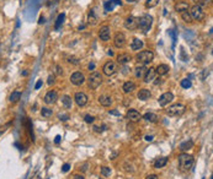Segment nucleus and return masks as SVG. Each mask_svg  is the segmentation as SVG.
I'll return each instance as SVG.
<instances>
[{
	"label": "nucleus",
	"mask_w": 213,
	"mask_h": 179,
	"mask_svg": "<svg viewBox=\"0 0 213 179\" xmlns=\"http://www.w3.org/2000/svg\"><path fill=\"white\" fill-rule=\"evenodd\" d=\"M186 111V107L184 104H181V103H175V104H172L169 107L168 109V114L171 115V117H180L185 113Z\"/></svg>",
	"instance_id": "obj_5"
},
{
	"label": "nucleus",
	"mask_w": 213,
	"mask_h": 179,
	"mask_svg": "<svg viewBox=\"0 0 213 179\" xmlns=\"http://www.w3.org/2000/svg\"><path fill=\"white\" fill-rule=\"evenodd\" d=\"M74 101L75 103L79 106V107H84L88 104V101H89V98L88 96L84 93V92H76L74 95Z\"/></svg>",
	"instance_id": "obj_12"
},
{
	"label": "nucleus",
	"mask_w": 213,
	"mask_h": 179,
	"mask_svg": "<svg viewBox=\"0 0 213 179\" xmlns=\"http://www.w3.org/2000/svg\"><path fill=\"white\" fill-rule=\"evenodd\" d=\"M101 174H102L104 177H110L111 175V169L108 167H102L101 168Z\"/></svg>",
	"instance_id": "obj_36"
},
{
	"label": "nucleus",
	"mask_w": 213,
	"mask_h": 179,
	"mask_svg": "<svg viewBox=\"0 0 213 179\" xmlns=\"http://www.w3.org/2000/svg\"><path fill=\"white\" fill-rule=\"evenodd\" d=\"M145 71H147L145 65H139V66H136V67H134V75H136V77H138V78L143 77L144 74H145Z\"/></svg>",
	"instance_id": "obj_24"
},
{
	"label": "nucleus",
	"mask_w": 213,
	"mask_h": 179,
	"mask_svg": "<svg viewBox=\"0 0 213 179\" xmlns=\"http://www.w3.org/2000/svg\"><path fill=\"white\" fill-rule=\"evenodd\" d=\"M151 25H153V17H151L150 15H144V16H142L140 18H138V25L137 27L140 29L142 32H148Z\"/></svg>",
	"instance_id": "obj_3"
},
{
	"label": "nucleus",
	"mask_w": 213,
	"mask_h": 179,
	"mask_svg": "<svg viewBox=\"0 0 213 179\" xmlns=\"http://www.w3.org/2000/svg\"><path fill=\"white\" fill-rule=\"evenodd\" d=\"M54 82H56V77H54V75L52 74V75H49L48 76V81H47V84L48 85H54Z\"/></svg>",
	"instance_id": "obj_41"
},
{
	"label": "nucleus",
	"mask_w": 213,
	"mask_h": 179,
	"mask_svg": "<svg viewBox=\"0 0 213 179\" xmlns=\"http://www.w3.org/2000/svg\"><path fill=\"white\" fill-rule=\"evenodd\" d=\"M196 3H198L197 5L202 6V5H206V4H208V0H196Z\"/></svg>",
	"instance_id": "obj_45"
},
{
	"label": "nucleus",
	"mask_w": 213,
	"mask_h": 179,
	"mask_svg": "<svg viewBox=\"0 0 213 179\" xmlns=\"http://www.w3.org/2000/svg\"><path fill=\"white\" fill-rule=\"evenodd\" d=\"M172 99H174V95H172L171 92H165V93H163L159 97L158 102H159V104L161 107H165V106H168L172 101Z\"/></svg>",
	"instance_id": "obj_13"
},
{
	"label": "nucleus",
	"mask_w": 213,
	"mask_h": 179,
	"mask_svg": "<svg viewBox=\"0 0 213 179\" xmlns=\"http://www.w3.org/2000/svg\"><path fill=\"white\" fill-rule=\"evenodd\" d=\"M39 23H45V18L43 17H39V21H38Z\"/></svg>",
	"instance_id": "obj_54"
},
{
	"label": "nucleus",
	"mask_w": 213,
	"mask_h": 179,
	"mask_svg": "<svg viewBox=\"0 0 213 179\" xmlns=\"http://www.w3.org/2000/svg\"><path fill=\"white\" fill-rule=\"evenodd\" d=\"M145 179H158V175H155V174H149Z\"/></svg>",
	"instance_id": "obj_48"
},
{
	"label": "nucleus",
	"mask_w": 213,
	"mask_h": 179,
	"mask_svg": "<svg viewBox=\"0 0 213 179\" xmlns=\"http://www.w3.org/2000/svg\"><path fill=\"white\" fill-rule=\"evenodd\" d=\"M58 99V93L57 91H54V90H50V91H48L46 95H45V98L43 101L46 104H54L57 102Z\"/></svg>",
	"instance_id": "obj_10"
},
{
	"label": "nucleus",
	"mask_w": 213,
	"mask_h": 179,
	"mask_svg": "<svg viewBox=\"0 0 213 179\" xmlns=\"http://www.w3.org/2000/svg\"><path fill=\"white\" fill-rule=\"evenodd\" d=\"M42 84H43V82H42V80H38V81H37V84H36V86H35V90H38L39 87L42 86Z\"/></svg>",
	"instance_id": "obj_46"
},
{
	"label": "nucleus",
	"mask_w": 213,
	"mask_h": 179,
	"mask_svg": "<svg viewBox=\"0 0 213 179\" xmlns=\"http://www.w3.org/2000/svg\"><path fill=\"white\" fill-rule=\"evenodd\" d=\"M155 69V73L158 74V75H160V76H164V75H166L169 71H170V66L169 65H166V64H159L157 67H154Z\"/></svg>",
	"instance_id": "obj_18"
},
{
	"label": "nucleus",
	"mask_w": 213,
	"mask_h": 179,
	"mask_svg": "<svg viewBox=\"0 0 213 179\" xmlns=\"http://www.w3.org/2000/svg\"><path fill=\"white\" fill-rule=\"evenodd\" d=\"M73 179H84V177H83V175H80V174H76V175L73 177Z\"/></svg>",
	"instance_id": "obj_50"
},
{
	"label": "nucleus",
	"mask_w": 213,
	"mask_h": 179,
	"mask_svg": "<svg viewBox=\"0 0 213 179\" xmlns=\"http://www.w3.org/2000/svg\"><path fill=\"white\" fill-rule=\"evenodd\" d=\"M64 18H65V15H64V14H59V15H58V17H57V21H56V25H54V28H56V29H58L60 26L63 25V22H64Z\"/></svg>",
	"instance_id": "obj_31"
},
{
	"label": "nucleus",
	"mask_w": 213,
	"mask_h": 179,
	"mask_svg": "<svg viewBox=\"0 0 213 179\" xmlns=\"http://www.w3.org/2000/svg\"><path fill=\"white\" fill-rule=\"evenodd\" d=\"M112 1L115 4H117V5H122V1H121V0H112Z\"/></svg>",
	"instance_id": "obj_52"
},
{
	"label": "nucleus",
	"mask_w": 213,
	"mask_h": 179,
	"mask_svg": "<svg viewBox=\"0 0 213 179\" xmlns=\"http://www.w3.org/2000/svg\"><path fill=\"white\" fill-rule=\"evenodd\" d=\"M166 163H168V158H166V157H160V158H158V160L155 161L154 167L159 169V168L165 167V166H166Z\"/></svg>",
	"instance_id": "obj_28"
},
{
	"label": "nucleus",
	"mask_w": 213,
	"mask_h": 179,
	"mask_svg": "<svg viewBox=\"0 0 213 179\" xmlns=\"http://www.w3.org/2000/svg\"><path fill=\"white\" fill-rule=\"evenodd\" d=\"M99 102L101 106L104 107H110L111 104H112V98H111L110 96H106V95H102L99 97Z\"/></svg>",
	"instance_id": "obj_23"
},
{
	"label": "nucleus",
	"mask_w": 213,
	"mask_h": 179,
	"mask_svg": "<svg viewBox=\"0 0 213 179\" xmlns=\"http://www.w3.org/2000/svg\"><path fill=\"white\" fill-rule=\"evenodd\" d=\"M101 82H102V76H101L100 73L93 71L90 74L89 78H88V85H89V87L91 90H96L101 85Z\"/></svg>",
	"instance_id": "obj_4"
},
{
	"label": "nucleus",
	"mask_w": 213,
	"mask_h": 179,
	"mask_svg": "<svg viewBox=\"0 0 213 179\" xmlns=\"http://www.w3.org/2000/svg\"><path fill=\"white\" fill-rule=\"evenodd\" d=\"M122 90H123L125 93H132L136 90V84L133 81H127V82L123 84Z\"/></svg>",
	"instance_id": "obj_22"
},
{
	"label": "nucleus",
	"mask_w": 213,
	"mask_h": 179,
	"mask_svg": "<svg viewBox=\"0 0 213 179\" xmlns=\"http://www.w3.org/2000/svg\"><path fill=\"white\" fill-rule=\"evenodd\" d=\"M128 3H133V1H136V0H127Z\"/></svg>",
	"instance_id": "obj_57"
},
{
	"label": "nucleus",
	"mask_w": 213,
	"mask_h": 179,
	"mask_svg": "<svg viewBox=\"0 0 213 179\" xmlns=\"http://www.w3.org/2000/svg\"><path fill=\"white\" fill-rule=\"evenodd\" d=\"M192 147H194V141H191V140H187V141L182 142V144L180 145V150H181L182 152H186V151L191 150Z\"/></svg>",
	"instance_id": "obj_27"
},
{
	"label": "nucleus",
	"mask_w": 213,
	"mask_h": 179,
	"mask_svg": "<svg viewBox=\"0 0 213 179\" xmlns=\"http://www.w3.org/2000/svg\"><path fill=\"white\" fill-rule=\"evenodd\" d=\"M181 18L184 20V21L186 22V23H191L194 20H192V17H191V15H190V12L189 11H184V12H181Z\"/></svg>",
	"instance_id": "obj_33"
},
{
	"label": "nucleus",
	"mask_w": 213,
	"mask_h": 179,
	"mask_svg": "<svg viewBox=\"0 0 213 179\" xmlns=\"http://www.w3.org/2000/svg\"><path fill=\"white\" fill-rule=\"evenodd\" d=\"M60 140H62V137H60V135H57V136H56V139H54V142H56V144H59V142H60Z\"/></svg>",
	"instance_id": "obj_47"
},
{
	"label": "nucleus",
	"mask_w": 213,
	"mask_h": 179,
	"mask_svg": "<svg viewBox=\"0 0 213 179\" xmlns=\"http://www.w3.org/2000/svg\"><path fill=\"white\" fill-rule=\"evenodd\" d=\"M20 98H21V92H20V91H14L11 95H10L9 101L11 102V103H16Z\"/></svg>",
	"instance_id": "obj_30"
},
{
	"label": "nucleus",
	"mask_w": 213,
	"mask_h": 179,
	"mask_svg": "<svg viewBox=\"0 0 213 179\" xmlns=\"http://www.w3.org/2000/svg\"><path fill=\"white\" fill-rule=\"evenodd\" d=\"M145 140L147 141H151L153 140V136H145Z\"/></svg>",
	"instance_id": "obj_53"
},
{
	"label": "nucleus",
	"mask_w": 213,
	"mask_h": 179,
	"mask_svg": "<svg viewBox=\"0 0 213 179\" xmlns=\"http://www.w3.org/2000/svg\"><path fill=\"white\" fill-rule=\"evenodd\" d=\"M69 169H70V164H69V163H64L63 167H62V171H63L64 173H67Z\"/></svg>",
	"instance_id": "obj_43"
},
{
	"label": "nucleus",
	"mask_w": 213,
	"mask_h": 179,
	"mask_svg": "<svg viewBox=\"0 0 213 179\" xmlns=\"http://www.w3.org/2000/svg\"><path fill=\"white\" fill-rule=\"evenodd\" d=\"M174 9H175L176 12H180V14H181V12H184V11H189L190 5H189L186 1H179V3L175 4Z\"/></svg>",
	"instance_id": "obj_19"
},
{
	"label": "nucleus",
	"mask_w": 213,
	"mask_h": 179,
	"mask_svg": "<svg viewBox=\"0 0 213 179\" xmlns=\"http://www.w3.org/2000/svg\"><path fill=\"white\" fill-rule=\"evenodd\" d=\"M126 118L132 123H138L142 119V115H140V113L137 111V109H128V112L126 114Z\"/></svg>",
	"instance_id": "obj_11"
},
{
	"label": "nucleus",
	"mask_w": 213,
	"mask_h": 179,
	"mask_svg": "<svg viewBox=\"0 0 213 179\" xmlns=\"http://www.w3.org/2000/svg\"><path fill=\"white\" fill-rule=\"evenodd\" d=\"M179 166L182 171H187L194 166V156H191L189 153L182 152L179 156Z\"/></svg>",
	"instance_id": "obj_1"
},
{
	"label": "nucleus",
	"mask_w": 213,
	"mask_h": 179,
	"mask_svg": "<svg viewBox=\"0 0 213 179\" xmlns=\"http://www.w3.org/2000/svg\"><path fill=\"white\" fill-rule=\"evenodd\" d=\"M112 9H114V4H112V1H106V3H105V11H106V12L111 11Z\"/></svg>",
	"instance_id": "obj_37"
},
{
	"label": "nucleus",
	"mask_w": 213,
	"mask_h": 179,
	"mask_svg": "<svg viewBox=\"0 0 213 179\" xmlns=\"http://www.w3.org/2000/svg\"><path fill=\"white\" fill-rule=\"evenodd\" d=\"M94 69H95V64L94 63H90L89 64V70H94Z\"/></svg>",
	"instance_id": "obj_49"
},
{
	"label": "nucleus",
	"mask_w": 213,
	"mask_h": 179,
	"mask_svg": "<svg viewBox=\"0 0 213 179\" xmlns=\"http://www.w3.org/2000/svg\"><path fill=\"white\" fill-rule=\"evenodd\" d=\"M59 119L60 120H63V122H65V120L69 119V115L68 114H59Z\"/></svg>",
	"instance_id": "obj_44"
},
{
	"label": "nucleus",
	"mask_w": 213,
	"mask_h": 179,
	"mask_svg": "<svg viewBox=\"0 0 213 179\" xmlns=\"http://www.w3.org/2000/svg\"><path fill=\"white\" fill-rule=\"evenodd\" d=\"M85 123H88V124H90V123H94V120H95V117H93V115H85Z\"/></svg>",
	"instance_id": "obj_38"
},
{
	"label": "nucleus",
	"mask_w": 213,
	"mask_h": 179,
	"mask_svg": "<svg viewBox=\"0 0 213 179\" xmlns=\"http://www.w3.org/2000/svg\"><path fill=\"white\" fill-rule=\"evenodd\" d=\"M99 37H100L101 41H104V42L110 41V38H111V28H110V26H107V25L101 26L100 31H99Z\"/></svg>",
	"instance_id": "obj_9"
},
{
	"label": "nucleus",
	"mask_w": 213,
	"mask_h": 179,
	"mask_svg": "<svg viewBox=\"0 0 213 179\" xmlns=\"http://www.w3.org/2000/svg\"><path fill=\"white\" fill-rule=\"evenodd\" d=\"M118 70V66L115 62H107L104 66H102V71L106 76H112L114 74H116Z\"/></svg>",
	"instance_id": "obj_7"
},
{
	"label": "nucleus",
	"mask_w": 213,
	"mask_h": 179,
	"mask_svg": "<svg viewBox=\"0 0 213 179\" xmlns=\"http://www.w3.org/2000/svg\"><path fill=\"white\" fill-rule=\"evenodd\" d=\"M88 23L91 26H95L97 23V16L95 15L94 10H90L89 14H88Z\"/></svg>",
	"instance_id": "obj_25"
},
{
	"label": "nucleus",
	"mask_w": 213,
	"mask_h": 179,
	"mask_svg": "<svg viewBox=\"0 0 213 179\" xmlns=\"http://www.w3.org/2000/svg\"><path fill=\"white\" fill-rule=\"evenodd\" d=\"M190 15L192 17V20H195V21H202V20L205 18V11L202 6L200 5H194L191 7V11H190Z\"/></svg>",
	"instance_id": "obj_6"
},
{
	"label": "nucleus",
	"mask_w": 213,
	"mask_h": 179,
	"mask_svg": "<svg viewBox=\"0 0 213 179\" xmlns=\"http://www.w3.org/2000/svg\"><path fill=\"white\" fill-rule=\"evenodd\" d=\"M70 82L75 86H82L84 82H85V76L83 73L80 71H75L73 73V75L70 76Z\"/></svg>",
	"instance_id": "obj_8"
},
{
	"label": "nucleus",
	"mask_w": 213,
	"mask_h": 179,
	"mask_svg": "<svg viewBox=\"0 0 213 179\" xmlns=\"http://www.w3.org/2000/svg\"><path fill=\"white\" fill-rule=\"evenodd\" d=\"M153 59H154V53L151 51H142L136 55V60L142 65H147L151 63Z\"/></svg>",
	"instance_id": "obj_2"
},
{
	"label": "nucleus",
	"mask_w": 213,
	"mask_h": 179,
	"mask_svg": "<svg viewBox=\"0 0 213 179\" xmlns=\"http://www.w3.org/2000/svg\"><path fill=\"white\" fill-rule=\"evenodd\" d=\"M191 80H189V78H184V80H181V87L182 88H190L191 87Z\"/></svg>",
	"instance_id": "obj_35"
},
{
	"label": "nucleus",
	"mask_w": 213,
	"mask_h": 179,
	"mask_svg": "<svg viewBox=\"0 0 213 179\" xmlns=\"http://www.w3.org/2000/svg\"><path fill=\"white\" fill-rule=\"evenodd\" d=\"M114 44L116 48H123L125 44H126V36L123 33H116L115 34V38H114Z\"/></svg>",
	"instance_id": "obj_14"
},
{
	"label": "nucleus",
	"mask_w": 213,
	"mask_h": 179,
	"mask_svg": "<svg viewBox=\"0 0 213 179\" xmlns=\"http://www.w3.org/2000/svg\"><path fill=\"white\" fill-rule=\"evenodd\" d=\"M68 62L72 63V64H75V65H78V64L80 63L79 59H76V58H74V56H69V58H68Z\"/></svg>",
	"instance_id": "obj_39"
},
{
	"label": "nucleus",
	"mask_w": 213,
	"mask_h": 179,
	"mask_svg": "<svg viewBox=\"0 0 213 179\" xmlns=\"http://www.w3.org/2000/svg\"><path fill=\"white\" fill-rule=\"evenodd\" d=\"M150 97H151V92L149 91L148 88H142V90H139L138 98L140 99V101H148Z\"/></svg>",
	"instance_id": "obj_20"
},
{
	"label": "nucleus",
	"mask_w": 213,
	"mask_h": 179,
	"mask_svg": "<svg viewBox=\"0 0 213 179\" xmlns=\"http://www.w3.org/2000/svg\"><path fill=\"white\" fill-rule=\"evenodd\" d=\"M143 45H144V43H143L142 39L134 38L133 41H132V43H131V49L132 51H140V49L143 48Z\"/></svg>",
	"instance_id": "obj_21"
},
{
	"label": "nucleus",
	"mask_w": 213,
	"mask_h": 179,
	"mask_svg": "<svg viewBox=\"0 0 213 179\" xmlns=\"http://www.w3.org/2000/svg\"><path fill=\"white\" fill-rule=\"evenodd\" d=\"M62 103H63V106H64V108H67V109H70L72 108V104H73V99L70 98V96H63V98H62Z\"/></svg>",
	"instance_id": "obj_29"
},
{
	"label": "nucleus",
	"mask_w": 213,
	"mask_h": 179,
	"mask_svg": "<svg viewBox=\"0 0 213 179\" xmlns=\"http://www.w3.org/2000/svg\"><path fill=\"white\" fill-rule=\"evenodd\" d=\"M86 166H88V164H84V166L82 167V171H83V172H85V171H86Z\"/></svg>",
	"instance_id": "obj_55"
},
{
	"label": "nucleus",
	"mask_w": 213,
	"mask_h": 179,
	"mask_svg": "<svg viewBox=\"0 0 213 179\" xmlns=\"http://www.w3.org/2000/svg\"><path fill=\"white\" fill-rule=\"evenodd\" d=\"M131 60H132V56H131V54H128V53H122V54H118V55H117V63H118V64L126 65V64L131 63Z\"/></svg>",
	"instance_id": "obj_17"
},
{
	"label": "nucleus",
	"mask_w": 213,
	"mask_h": 179,
	"mask_svg": "<svg viewBox=\"0 0 213 179\" xmlns=\"http://www.w3.org/2000/svg\"><path fill=\"white\" fill-rule=\"evenodd\" d=\"M54 74H56V75H62V74H63V69L60 67L59 65H56V66H54Z\"/></svg>",
	"instance_id": "obj_40"
},
{
	"label": "nucleus",
	"mask_w": 213,
	"mask_h": 179,
	"mask_svg": "<svg viewBox=\"0 0 213 179\" xmlns=\"http://www.w3.org/2000/svg\"><path fill=\"white\" fill-rule=\"evenodd\" d=\"M144 119V120H147V122H149V123H157L158 122V115L157 114H154V113H151V112H148V113H145L143 117H142Z\"/></svg>",
	"instance_id": "obj_26"
},
{
	"label": "nucleus",
	"mask_w": 213,
	"mask_h": 179,
	"mask_svg": "<svg viewBox=\"0 0 213 179\" xmlns=\"http://www.w3.org/2000/svg\"><path fill=\"white\" fill-rule=\"evenodd\" d=\"M41 114H42L43 118H50L53 115V111L52 109H49V108H47V107H43L41 109Z\"/></svg>",
	"instance_id": "obj_32"
},
{
	"label": "nucleus",
	"mask_w": 213,
	"mask_h": 179,
	"mask_svg": "<svg viewBox=\"0 0 213 179\" xmlns=\"http://www.w3.org/2000/svg\"><path fill=\"white\" fill-rule=\"evenodd\" d=\"M110 114H114V115H119V112H117V111H110Z\"/></svg>",
	"instance_id": "obj_51"
},
{
	"label": "nucleus",
	"mask_w": 213,
	"mask_h": 179,
	"mask_svg": "<svg viewBox=\"0 0 213 179\" xmlns=\"http://www.w3.org/2000/svg\"><path fill=\"white\" fill-rule=\"evenodd\" d=\"M107 54H108V55H111V56H112V55H114V52H112V51H111V49H110V51L107 52Z\"/></svg>",
	"instance_id": "obj_56"
},
{
	"label": "nucleus",
	"mask_w": 213,
	"mask_h": 179,
	"mask_svg": "<svg viewBox=\"0 0 213 179\" xmlns=\"http://www.w3.org/2000/svg\"><path fill=\"white\" fill-rule=\"evenodd\" d=\"M138 25V18H136L134 16H129L126 18L125 21V27L127 29H136Z\"/></svg>",
	"instance_id": "obj_15"
},
{
	"label": "nucleus",
	"mask_w": 213,
	"mask_h": 179,
	"mask_svg": "<svg viewBox=\"0 0 213 179\" xmlns=\"http://www.w3.org/2000/svg\"><path fill=\"white\" fill-rule=\"evenodd\" d=\"M155 75H157V73H155V69L154 67H150V69H147V71H145V74H144V76H143V78H144V82H151L155 78Z\"/></svg>",
	"instance_id": "obj_16"
},
{
	"label": "nucleus",
	"mask_w": 213,
	"mask_h": 179,
	"mask_svg": "<svg viewBox=\"0 0 213 179\" xmlns=\"http://www.w3.org/2000/svg\"><path fill=\"white\" fill-rule=\"evenodd\" d=\"M208 74H209V70H208V69H205V70H203V74L201 75V78H202V80H206V77L208 76Z\"/></svg>",
	"instance_id": "obj_42"
},
{
	"label": "nucleus",
	"mask_w": 213,
	"mask_h": 179,
	"mask_svg": "<svg viewBox=\"0 0 213 179\" xmlns=\"http://www.w3.org/2000/svg\"><path fill=\"white\" fill-rule=\"evenodd\" d=\"M159 3V0H145V6L148 9H151V7H155Z\"/></svg>",
	"instance_id": "obj_34"
}]
</instances>
